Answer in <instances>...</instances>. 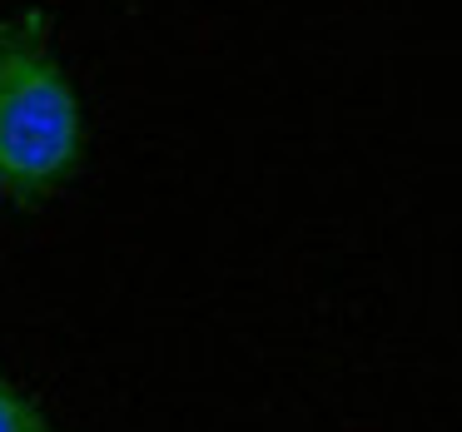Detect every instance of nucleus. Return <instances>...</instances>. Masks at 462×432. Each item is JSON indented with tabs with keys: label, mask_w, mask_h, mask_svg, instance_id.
<instances>
[{
	"label": "nucleus",
	"mask_w": 462,
	"mask_h": 432,
	"mask_svg": "<svg viewBox=\"0 0 462 432\" xmlns=\"http://www.w3.org/2000/svg\"><path fill=\"white\" fill-rule=\"evenodd\" d=\"M85 164V105L51 41V15L0 21V184L15 204L60 194Z\"/></svg>",
	"instance_id": "1"
},
{
	"label": "nucleus",
	"mask_w": 462,
	"mask_h": 432,
	"mask_svg": "<svg viewBox=\"0 0 462 432\" xmlns=\"http://www.w3.org/2000/svg\"><path fill=\"white\" fill-rule=\"evenodd\" d=\"M0 432H60V427H55V418L31 398V392H21L5 372H0Z\"/></svg>",
	"instance_id": "2"
},
{
	"label": "nucleus",
	"mask_w": 462,
	"mask_h": 432,
	"mask_svg": "<svg viewBox=\"0 0 462 432\" xmlns=\"http://www.w3.org/2000/svg\"><path fill=\"white\" fill-rule=\"evenodd\" d=\"M0 194H5V184H0Z\"/></svg>",
	"instance_id": "3"
}]
</instances>
